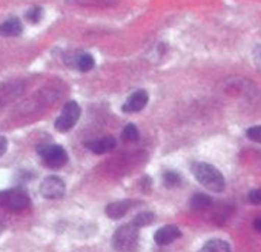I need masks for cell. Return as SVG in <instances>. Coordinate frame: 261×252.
I'll return each mask as SVG.
<instances>
[{"label":"cell","instance_id":"obj_2","mask_svg":"<svg viewBox=\"0 0 261 252\" xmlns=\"http://www.w3.org/2000/svg\"><path fill=\"white\" fill-rule=\"evenodd\" d=\"M140 232L134 223L120 226L112 235V246L117 252H136L139 247Z\"/></svg>","mask_w":261,"mask_h":252},{"label":"cell","instance_id":"obj_26","mask_svg":"<svg viewBox=\"0 0 261 252\" xmlns=\"http://www.w3.org/2000/svg\"><path fill=\"white\" fill-rule=\"evenodd\" d=\"M2 229H4V224H2V223H0V232H2Z\"/></svg>","mask_w":261,"mask_h":252},{"label":"cell","instance_id":"obj_21","mask_svg":"<svg viewBox=\"0 0 261 252\" xmlns=\"http://www.w3.org/2000/svg\"><path fill=\"white\" fill-rule=\"evenodd\" d=\"M42 16H43L42 8H40V7H34V8H31V10L28 11L27 19H28L31 23H39V22H40V19H42Z\"/></svg>","mask_w":261,"mask_h":252},{"label":"cell","instance_id":"obj_8","mask_svg":"<svg viewBox=\"0 0 261 252\" xmlns=\"http://www.w3.org/2000/svg\"><path fill=\"white\" fill-rule=\"evenodd\" d=\"M140 205L139 200H118V201H114V203H109L105 209L106 215L111 218V220H118L121 218L123 215H126L130 209H133L134 206Z\"/></svg>","mask_w":261,"mask_h":252},{"label":"cell","instance_id":"obj_1","mask_svg":"<svg viewBox=\"0 0 261 252\" xmlns=\"http://www.w3.org/2000/svg\"><path fill=\"white\" fill-rule=\"evenodd\" d=\"M191 171H192L195 180L209 191L221 192L226 186L223 174L214 165H209L204 162H195L192 165Z\"/></svg>","mask_w":261,"mask_h":252},{"label":"cell","instance_id":"obj_20","mask_svg":"<svg viewBox=\"0 0 261 252\" xmlns=\"http://www.w3.org/2000/svg\"><path fill=\"white\" fill-rule=\"evenodd\" d=\"M246 136L247 139H250L252 142L255 143H261V124H256V126H252L246 131Z\"/></svg>","mask_w":261,"mask_h":252},{"label":"cell","instance_id":"obj_3","mask_svg":"<svg viewBox=\"0 0 261 252\" xmlns=\"http://www.w3.org/2000/svg\"><path fill=\"white\" fill-rule=\"evenodd\" d=\"M220 86H221L223 92L230 97L250 98V97L258 95V89H256L255 83L241 75H229V77L223 79V83Z\"/></svg>","mask_w":261,"mask_h":252},{"label":"cell","instance_id":"obj_13","mask_svg":"<svg viewBox=\"0 0 261 252\" xmlns=\"http://www.w3.org/2000/svg\"><path fill=\"white\" fill-rule=\"evenodd\" d=\"M198 252H232L230 244L220 238H212L203 244V247Z\"/></svg>","mask_w":261,"mask_h":252},{"label":"cell","instance_id":"obj_7","mask_svg":"<svg viewBox=\"0 0 261 252\" xmlns=\"http://www.w3.org/2000/svg\"><path fill=\"white\" fill-rule=\"evenodd\" d=\"M40 194H42V197L49 198V200L62 198L65 195V183H63V180L60 177H56V175L46 177L40 183Z\"/></svg>","mask_w":261,"mask_h":252},{"label":"cell","instance_id":"obj_19","mask_svg":"<svg viewBox=\"0 0 261 252\" xmlns=\"http://www.w3.org/2000/svg\"><path fill=\"white\" fill-rule=\"evenodd\" d=\"M79 4L85 7H95V8H106L115 5V0H79Z\"/></svg>","mask_w":261,"mask_h":252},{"label":"cell","instance_id":"obj_16","mask_svg":"<svg viewBox=\"0 0 261 252\" xmlns=\"http://www.w3.org/2000/svg\"><path fill=\"white\" fill-rule=\"evenodd\" d=\"M139 139V130H137V126L133 124V123H129L126 124L123 131H121V140L123 142H136Z\"/></svg>","mask_w":261,"mask_h":252},{"label":"cell","instance_id":"obj_11","mask_svg":"<svg viewBox=\"0 0 261 252\" xmlns=\"http://www.w3.org/2000/svg\"><path fill=\"white\" fill-rule=\"evenodd\" d=\"M115 145H117V142L114 137H103V139L86 142V148L89 151H92L94 154H106V153L112 151L115 148Z\"/></svg>","mask_w":261,"mask_h":252},{"label":"cell","instance_id":"obj_18","mask_svg":"<svg viewBox=\"0 0 261 252\" xmlns=\"http://www.w3.org/2000/svg\"><path fill=\"white\" fill-rule=\"evenodd\" d=\"M154 220H155V217H154L152 212H140V214H137V217L133 220V223H134L137 228H145V226L154 223Z\"/></svg>","mask_w":261,"mask_h":252},{"label":"cell","instance_id":"obj_10","mask_svg":"<svg viewBox=\"0 0 261 252\" xmlns=\"http://www.w3.org/2000/svg\"><path fill=\"white\" fill-rule=\"evenodd\" d=\"M181 237V231L175 226V224H166L163 228H160L155 235H154V240L157 244L160 246H166V244H171L172 241H175L177 238Z\"/></svg>","mask_w":261,"mask_h":252},{"label":"cell","instance_id":"obj_22","mask_svg":"<svg viewBox=\"0 0 261 252\" xmlns=\"http://www.w3.org/2000/svg\"><path fill=\"white\" fill-rule=\"evenodd\" d=\"M247 198H249V201H250L252 205H261V188H259V189L250 191L249 195H247Z\"/></svg>","mask_w":261,"mask_h":252},{"label":"cell","instance_id":"obj_15","mask_svg":"<svg viewBox=\"0 0 261 252\" xmlns=\"http://www.w3.org/2000/svg\"><path fill=\"white\" fill-rule=\"evenodd\" d=\"M212 203L211 197L206 195V194H195L192 198H191V206L195 209V211H203L206 208H209Z\"/></svg>","mask_w":261,"mask_h":252},{"label":"cell","instance_id":"obj_5","mask_svg":"<svg viewBox=\"0 0 261 252\" xmlns=\"http://www.w3.org/2000/svg\"><path fill=\"white\" fill-rule=\"evenodd\" d=\"M80 112L82 111H80V106L77 102H74V100L68 102L56 120V130L59 133H68L69 130H72L80 118Z\"/></svg>","mask_w":261,"mask_h":252},{"label":"cell","instance_id":"obj_23","mask_svg":"<svg viewBox=\"0 0 261 252\" xmlns=\"http://www.w3.org/2000/svg\"><path fill=\"white\" fill-rule=\"evenodd\" d=\"M7 149H8V142H7V139H5V137H0V157H2V156L7 153Z\"/></svg>","mask_w":261,"mask_h":252},{"label":"cell","instance_id":"obj_24","mask_svg":"<svg viewBox=\"0 0 261 252\" xmlns=\"http://www.w3.org/2000/svg\"><path fill=\"white\" fill-rule=\"evenodd\" d=\"M255 59H259V60H256V65L261 69V46H256V49H255Z\"/></svg>","mask_w":261,"mask_h":252},{"label":"cell","instance_id":"obj_17","mask_svg":"<svg viewBox=\"0 0 261 252\" xmlns=\"http://www.w3.org/2000/svg\"><path fill=\"white\" fill-rule=\"evenodd\" d=\"M163 182L168 188H177L181 185V175L175 171H166L163 174Z\"/></svg>","mask_w":261,"mask_h":252},{"label":"cell","instance_id":"obj_9","mask_svg":"<svg viewBox=\"0 0 261 252\" xmlns=\"http://www.w3.org/2000/svg\"><path fill=\"white\" fill-rule=\"evenodd\" d=\"M148 100H149V95L145 89H139L136 92H133L127 100L124 102V105L121 106V109L124 112H140L142 109H145V106L148 105Z\"/></svg>","mask_w":261,"mask_h":252},{"label":"cell","instance_id":"obj_6","mask_svg":"<svg viewBox=\"0 0 261 252\" xmlns=\"http://www.w3.org/2000/svg\"><path fill=\"white\" fill-rule=\"evenodd\" d=\"M0 206L19 212L30 206V197L23 189H10L0 192Z\"/></svg>","mask_w":261,"mask_h":252},{"label":"cell","instance_id":"obj_25","mask_svg":"<svg viewBox=\"0 0 261 252\" xmlns=\"http://www.w3.org/2000/svg\"><path fill=\"white\" fill-rule=\"evenodd\" d=\"M253 228H255L256 231H259V232H261V218L253 220Z\"/></svg>","mask_w":261,"mask_h":252},{"label":"cell","instance_id":"obj_14","mask_svg":"<svg viewBox=\"0 0 261 252\" xmlns=\"http://www.w3.org/2000/svg\"><path fill=\"white\" fill-rule=\"evenodd\" d=\"M94 65H95L94 57H92L91 54H88V53L79 54V56L75 57V60H74V66H75L79 71H82V72L91 71V69L94 68Z\"/></svg>","mask_w":261,"mask_h":252},{"label":"cell","instance_id":"obj_4","mask_svg":"<svg viewBox=\"0 0 261 252\" xmlns=\"http://www.w3.org/2000/svg\"><path fill=\"white\" fill-rule=\"evenodd\" d=\"M37 153L43 160V163L51 169H60L68 163V154L60 145L45 143L37 148Z\"/></svg>","mask_w":261,"mask_h":252},{"label":"cell","instance_id":"obj_12","mask_svg":"<svg viewBox=\"0 0 261 252\" xmlns=\"http://www.w3.org/2000/svg\"><path fill=\"white\" fill-rule=\"evenodd\" d=\"M23 31V27L20 20L10 19L4 23H0V37H17Z\"/></svg>","mask_w":261,"mask_h":252}]
</instances>
